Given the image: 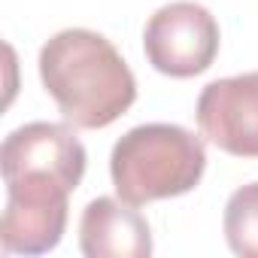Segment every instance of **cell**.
Returning <instances> with one entry per match:
<instances>
[{
    "instance_id": "3",
    "label": "cell",
    "mask_w": 258,
    "mask_h": 258,
    "mask_svg": "<svg viewBox=\"0 0 258 258\" xmlns=\"http://www.w3.org/2000/svg\"><path fill=\"white\" fill-rule=\"evenodd\" d=\"M207 170L204 140L179 124H137L109 155L112 188L121 201L143 207L191 191Z\"/></svg>"
},
{
    "instance_id": "2",
    "label": "cell",
    "mask_w": 258,
    "mask_h": 258,
    "mask_svg": "<svg viewBox=\"0 0 258 258\" xmlns=\"http://www.w3.org/2000/svg\"><path fill=\"white\" fill-rule=\"evenodd\" d=\"M40 79L73 127L97 131L137 100V79L118 49L85 28H67L40 49Z\"/></svg>"
},
{
    "instance_id": "5",
    "label": "cell",
    "mask_w": 258,
    "mask_h": 258,
    "mask_svg": "<svg viewBox=\"0 0 258 258\" xmlns=\"http://www.w3.org/2000/svg\"><path fill=\"white\" fill-rule=\"evenodd\" d=\"M195 115L213 146L237 158H258V70L210 82Z\"/></svg>"
},
{
    "instance_id": "6",
    "label": "cell",
    "mask_w": 258,
    "mask_h": 258,
    "mask_svg": "<svg viewBox=\"0 0 258 258\" xmlns=\"http://www.w3.org/2000/svg\"><path fill=\"white\" fill-rule=\"evenodd\" d=\"M79 249L85 258H149L152 231L134 204L94 198L79 219Z\"/></svg>"
},
{
    "instance_id": "1",
    "label": "cell",
    "mask_w": 258,
    "mask_h": 258,
    "mask_svg": "<svg viewBox=\"0 0 258 258\" xmlns=\"http://www.w3.org/2000/svg\"><path fill=\"white\" fill-rule=\"evenodd\" d=\"M85 146L73 127L58 121H28L4 140L0 170L7 210L0 219L4 252L43 255L55 249L67 228L70 195L85 173Z\"/></svg>"
},
{
    "instance_id": "4",
    "label": "cell",
    "mask_w": 258,
    "mask_h": 258,
    "mask_svg": "<svg viewBox=\"0 0 258 258\" xmlns=\"http://www.w3.org/2000/svg\"><path fill=\"white\" fill-rule=\"evenodd\" d=\"M143 49L149 64L173 79H188L219 55V25L213 13L195 0H176L161 7L143 31Z\"/></svg>"
},
{
    "instance_id": "7",
    "label": "cell",
    "mask_w": 258,
    "mask_h": 258,
    "mask_svg": "<svg viewBox=\"0 0 258 258\" xmlns=\"http://www.w3.org/2000/svg\"><path fill=\"white\" fill-rule=\"evenodd\" d=\"M225 240L234 255L258 258V182L240 185L225 204Z\"/></svg>"
}]
</instances>
